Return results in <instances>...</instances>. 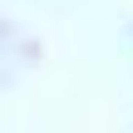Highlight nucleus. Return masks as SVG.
Wrapping results in <instances>:
<instances>
[{"instance_id":"f257e3e1","label":"nucleus","mask_w":133,"mask_h":133,"mask_svg":"<svg viewBox=\"0 0 133 133\" xmlns=\"http://www.w3.org/2000/svg\"><path fill=\"white\" fill-rule=\"evenodd\" d=\"M35 59H39V44L25 35V25H15V20L0 10V94H5V84L20 79Z\"/></svg>"}]
</instances>
